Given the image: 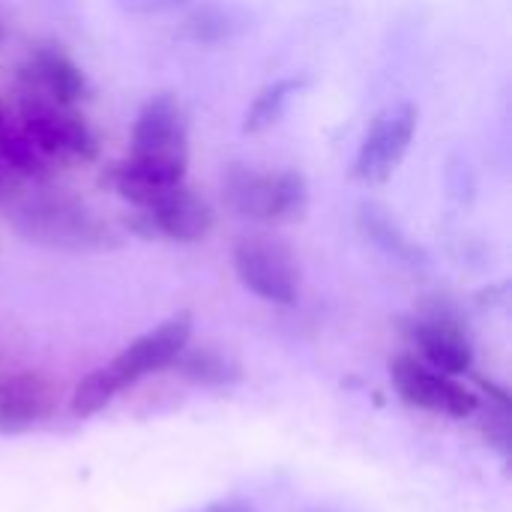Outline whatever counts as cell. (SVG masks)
Instances as JSON below:
<instances>
[{
    "label": "cell",
    "instance_id": "30bf717a",
    "mask_svg": "<svg viewBox=\"0 0 512 512\" xmlns=\"http://www.w3.org/2000/svg\"><path fill=\"white\" fill-rule=\"evenodd\" d=\"M18 84L33 87L57 102L78 105L90 96V81L84 69L60 48V45H36L30 48L27 63L18 69Z\"/></svg>",
    "mask_w": 512,
    "mask_h": 512
},
{
    "label": "cell",
    "instance_id": "52a82bcc",
    "mask_svg": "<svg viewBox=\"0 0 512 512\" xmlns=\"http://www.w3.org/2000/svg\"><path fill=\"white\" fill-rule=\"evenodd\" d=\"M216 225L210 201L189 189L186 183L165 189L150 204L135 207L126 219V228L144 240H171V243H198Z\"/></svg>",
    "mask_w": 512,
    "mask_h": 512
},
{
    "label": "cell",
    "instance_id": "d6986e66",
    "mask_svg": "<svg viewBox=\"0 0 512 512\" xmlns=\"http://www.w3.org/2000/svg\"><path fill=\"white\" fill-rule=\"evenodd\" d=\"M186 3L189 0H117V6L129 15H165Z\"/></svg>",
    "mask_w": 512,
    "mask_h": 512
},
{
    "label": "cell",
    "instance_id": "ba28073f",
    "mask_svg": "<svg viewBox=\"0 0 512 512\" xmlns=\"http://www.w3.org/2000/svg\"><path fill=\"white\" fill-rule=\"evenodd\" d=\"M390 375H393L396 393L414 408L435 411V414H444L453 420H465V417L477 414V408H480L477 396L468 387H462L456 378L435 372L432 366H426L414 357H396L390 366Z\"/></svg>",
    "mask_w": 512,
    "mask_h": 512
},
{
    "label": "cell",
    "instance_id": "5b68a950",
    "mask_svg": "<svg viewBox=\"0 0 512 512\" xmlns=\"http://www.w3.org/2000/svg\"><path fill=\"white\" fill-rule=\"evenodd\" d=\"M234 273L246 291L255 297L294 306L300 297V261L294 249L276 234H243L231 249Z\"/></svg>",
    "mask_w": 512,
    "mask_h": 512
},
{
    "label": "cell",
    "instance_id": "3957f363",
    "mask_svg": "<svg viewBox=\"0 0 512 512\" xmlns=\"http://www.w3.org/2000/svg\"><path fill=\"white\" fill-rule=\"evenodd\" d=\"M15 123L39 147V153L57 165H90L99 159V138L75 105L57 102L33 87L18 84Z\"/></svg>",
    "mask_w": 512,
    "mask_h": 512
},
{
    "label": "cell",
    "instance_id": "ffe728a7",
    "mask_svg": "<svg viewBox=\"0 0 512 512\" xmlns=\"http://www.w3.org/2000/svg\"><path fill=\"white\" fill-rule=\"evenodd\" d=\"M21 186H24V183L12 174V168H9V165L3 162V156H0V207H6V204L21 192Z\"/></svg>",
    "mask_w": 512,
    "mask_h": 512
},
{
    "label": "cell",
    "instance_id": "2e32d148",
    "mask_svg": "<svg viewBox=\"0 0 512 512\" xmlns=\"http://www.w3.org/2000/svg\"><path fill=\"white\" fill-rule=\"evenodd\" d=\"M168 369L180 372L186 381L201 384V387H228L243 378L240 366L216 348H189L186 345Z\"/></svg>",
    "mask_w": 512,
    "mask_h": 512
},
{
    "label": "cell",
    "instance_id": "6da1fadb",
    "mask_svg": "<svg viewBox=\"0 0 512 512\" xmlns=\"http://www.w3.org/2000/svg\"><path fill=\"white\" fill-rule=\"evenodd\" d=\"M189 168V117L174 93L147 99L132 123V150L123 162L102 174L132 207L150 204L171 186L186 183Z\"/></svg>",
    "mask_w": 512,
    "mask_h": 512
},
{
    "label": "cell",
    "instance_id": "277c9868",
    "mask_svg": "<svg viewBox=\"0 0 512 512\" xmlns=\"http://www.w3.org/2000/svg\"><path fill=\"white\" fill-rule=\"evenodd\" d=\"M225 207L249 222H291L309 207V183L300 171H255L231 165L222 177Z\"/></svg>",
    "mask_w": 512,
    "mask_h": 512
},
{
    "label": "cell",
    "instance_id": "7c38bea8",
    "mask_svg": "<svg viewBox=\"0 0 512 512\" xmlns=\"http://www.w3.org/2000/svg\"><path fill=\"white\" fill-rule=\"evenodd\" d=\"M255 27V15L237 0H204L180 21V36L195 45H228Z\"/></svg>",
    "mask_w": 512,
    "mask_h": 512
},
{
    "label": "cell",
    "instance_id": "8fae6325",
    "mask_svg": "<svg viewBox=\"0 0 512 512\" xmlns=\"http://www.w3.org/2000/svg\"><path fill=\"white\" fill-rule=\"evenodd\" d=\"M57 390L36 372H15L0 378V432L18 435L54 414Z\"/></svg>",
    "mask_w": 512,
    "mask_h": 512
},
{
    "label": "cell",
    "instance_id": "9c48e42d",
    "mask_svg": "<svg viewBox=\"0 0 512 512\" xmlns=\"http://www.w3.org/2000/svg\"><path fill=\"white\" fill-rule=\"evenodd\" d=\"M192 327H195L192 312H177V315L165 318L159 327H153L150 333L138 336L123 354H117L108 363V372L117 381V387L120 390L123 387H132L144 375L159 372V369H168L177 360V354L189 345Z\"/></svg>",
    "mask_w": 512,
    "mask_h": 512
},
{
    "label": "cell",
    "instance_id": "603a6c76",
    "mask_svg": "<svg viewBox=\"0 0 512 512\" xmlns=\"http://www.w3.org/2000/svg\"><path fill=\"white\" fill-rule=\"evenodd\" d=\"M0 123H3V111H0Z\"/></svg>",
    "mask_w": 512,
    "mask_h": 512
},
{
    "label": "cell",
    "instance_id": "9a60e30c",
    "mask_svg": "<svg viewBox=\"0 0 512 512\" xmlns=\"http://www.w3.org/2000/svg\"><path fill=\"white\" fill-rule=\"evenodd\" d=\"M0 156L21 183H45L54 174V165L39 153V147L27 138V132L9 117H3L0 123Z\"/></svg>",
    "mask_w": 512,
    "mask_h": 512
},
{
    "label": "cell",
    "instance_id": "ac0fdd59",
    "mask_svg": "<svg viewBox=\"0 0 512 512\" xmlns=\"http://www.w3.org/2000/svg\"><path fill=\"white\" fill-rule=\"evenodd\" d=\"M117 393H120L117 381L111 378L108 366H102V369L90 372L87 378H81V381L75 384V393H72V414H75V417H93V414H99Z\"/></svg>",
    "mask_w": 512,
    "mask_h": 512
},
{
    "label": "cell",
    "instance_id": "5bb4252c",
    "mask_svg": "<svg viewBox=\"0 0 512 512\" xmlns=\"http://www.w3.org/2000/svg\"><path fill=\"white\" fill-rule=\"evenodd\" d=\"M309 87V75H282L270 84H264L258 90V96L252 99V105L246 108V117H243V132L246 135H261L267 129H273L285 111L291 108V102L297 99L300 90Z\"/></svg>",
    "mask_w": 512,
    "mask_h": 512
},
{
    "label": "cell",
    "instance_id": "7402d4cb",
    "mask_svg": "<svg viewBox=\"0 0 512 512\" xmlns=\"http://www.w3.org/2000/svg\"><path fill=\"white\" fill-rule=\"evenodd\" d=\"M6 36H9V30H6V24H3V15H0V45L6 42Z\"/></svg>",
    "mask_w": 512,
    "mask_h": 512
},
{
    "label": "cell",
    "instance_id": "e0dca14e",
    "mask_svg": "<svg viewBox=\"0 0 512 512\" xmlns=\"http://www.w3.org/2000/svg\"><path fill=\"white\" fill-rule=\"evenodd\" d=\"M357 219H360L363 234H366L375 246H381L387 255H393V258H399V261H417V258L423 255L420 246H414V243L405 237V231L393 222V216H390L381 204H372V201L360 204Z\"/></svg>",
    "mask_w": 512,
    "mask_h": 512
},
{
    "label": "cell",
    "instance_id": "4fadbf2b",
    "mask_svg": "<svg viewBox=\"0 0 512 512\" xmlns=\"http://www.w3.org/2000/svg\"><path fill=\"white\" fill-rule=\"evenodd\" d=\"M414 342L420 348V354L426 357V363L435 372H444L450 378L471 372L474 366V348L471 339L465 336V330L441 315V318H426L414 327Z\"/></svg>",
    "mask_w": 512,
    "mask_h": 512
},
{
    "label": "cell",
    "instance_id": "7a4b0ae2",
    "mask_svg": "<svg viewBox=\"0 0 512 512\" xmlns=\"http://www.w3.org/2000/svg\"><path fill=\"white\" fill-rule=\"evenodd\" d=\"M6 213L12 231L33 246L57 252H108L120 246V231L105 222V216L60 189L18 192L6 204Z\"/></svg>",
    "mask_w": 512,
    "mask_h": 512
},
{
    "label": "cell",
    "instance_id": "8992f818",
    "mask_svg": "<svg viewBox=\"0 0 512 512\" xmlns=\"http://www.w3.org/2000/svg\"><path fill=\"white\" fill-rule=\"evenodd\" d=\"M417 123H420V111L408 99H399L381 108L357 147L354 168H351L354 180L366 186L387 183L405 162L417 135Z\"/></svg>",
    "mask_w": 512,
    "mask_h": 512
},
{
    "label": "cell",
    "instance_id": "44dd1931",
    "mask_svg": "<svg viewBox=\"0 0 512 512\" xmlns=\"http://www.w3.org/2000/svg\"><path fill=\"white\" fill-rule=\"evenodd\" d=\"M207 512H252V507H246L243 501H222V504H213Z\"/></svg>",
    "mask_w": 512,
    "mask_h": 512
}]
</instances>
